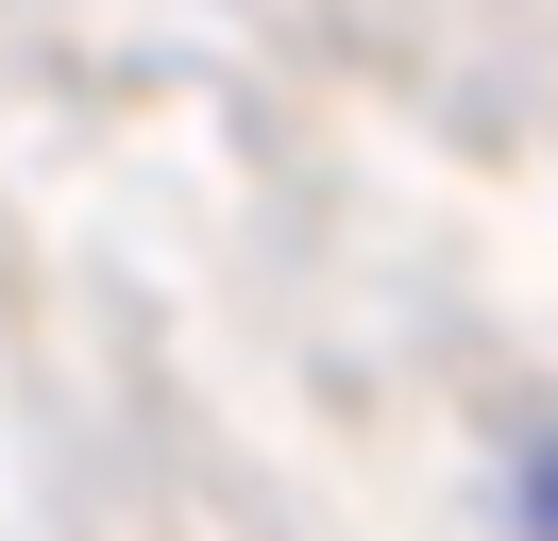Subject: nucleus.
Listing matches in <instances>:
<instances>
[{"label":"nucleus","instance_id":"nucleus-1","mask_svg":"<svg viewBox=\"0 0 558 541\" xmlns=\"http://www.w3.org/2000/svg\"><path fill=\"white\" fill-rule=\"evenodd\" d=\"M524 507H542V541H558V440H542V457H524Z\"/></svg>","mask_w":558,"mask_h":541}]
</instances>
